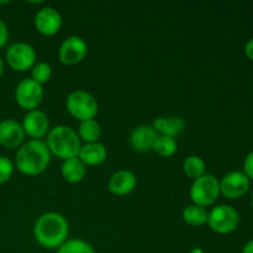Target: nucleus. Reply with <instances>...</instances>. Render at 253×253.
<instances>
[{
  "mask_svg": "<svg viewBox=\"0 0 253 253\" xmlns=\"http://www.w3.org/2000/svg\"><path fill=\"white\" fill-rule=\"evenodd\" d=\"M68 235L69 224L59 212H44L34 225L35 240L43 249L58 250L68 240Z\"/></svg>",
  "mask_w": 253,
  "mask_h": 253,
  "instance_id": "nucleus-1",
  "label": "nucleus"
},
{
  "mask_svg": "<svg viewBox=\"0 0 253 253\" xmlns=\"http://www.w3.org/2000/svg\"><path fill=\"white\" fill-rule=\"evenodd\" d=\"M51 152L42 140H27L17 148L15 168L27 177L42 174L51 163Z\"/></svg>",
  "mask_w": 253,
  "mask_h": 253,
  "instance_id": "nucleus-2",
  "label": "nucleus"
},
{
  "mask_svg": "<svg viewBox=\"0 0 253 253\" xmlns=\"http://www.w3.org/2000/svg\"><path fill=\"white\" fill-rule=\"evenodd\" d=\"M46 145L52 156L62 161L78 157L82 141L74 128L67 125H57L47 133Z\"/></svg>",
  "mask_w": 253,
  "mask_h": 253,
  "instance_id": "nucleus-3",
  "label": "nucleus"
},
{
  "mask_svg": "<svg viewBox=\"0 0 253 253\" xmlns=\"http://www.w3.org/2000/svg\"><path fill=\"white\" fill-rule=\"evenodd\" d=\"M220 195V183L215 175L205 173L198 179L193 180L189 189L192 204L202 208L211 207Z\"/></svg>",
  "mask_w": 253,
  "mask_h": 253,
  "instance_id": "nucleus-4",
  "label": "nucleus"
},
{
  "mask_svg": "<svg viewBox=\"0 0 253 253\" xmlns=\"http://www.w3.org/2000/svg\"><path fill=\"white\" fill-rule=\"evenodd\" d=\"M66 108L71 116L77 119L79 123L95 119L99 111V105L95 96L89 91L82 90V89H77L68 94L66 100Z\"/></svg>",
  "mask_w": 253,
  "mask_h": 253,
  "instance_id": "nucleus-5",
  "label": "nucleus"
},
{
  "mask_svg": "<svg viewBox=\"0 0 253 253\" xmlns=\"http://www.w3.org/2000/svg\"><path fill=\"white\" fill-rule=\"evenodd\" d=\"M210 230L219 235L234 232L240 224V215L231 205H217L208 212V221Z\"/></svg>",
  "mask_w": 253,
  "mask_h": 253,
  "instance_id": "nucleus-6",
  "label": "nucleus"
},
{
  "mask_svg": "<svg viewBox=\"0 0 253 253\" xmlns=\"http://www.w3.org/2000/svg\"><path fill=\"white\" fill-rule=\"evenodd\" d=\"M5 59L12 71L26 72L36 64L37 53L32 44L27 42H15L7 47Z\"/></svg>",
  "mask_w": 253,
  "mask_h": 253,
  "instance_id": "nucleus-7",
  "label": "nucleus"
},
{
  "mask_svg": "<svg viewBox=\"0 0 253 253\" xmlns=\"http://www.w3.org/2000/svg\"><path fill=\"white\" fill-rule=\"evenodd\" d=\"M14 96L15 101L21 109L26 111L36 110L43 100V86L31 78H24L17 83Z\"/></svg>",
  "mask_w": 253,
  "mask_h": 253,
  "instance_id": "nucleus-8",
  "label": "nucleus"
},
{
  "mask_svg": "<svg viewBox=\"0 0 253 253\" xmlns=\"http://www.w3.org/2000/svg\"><path fill=\"white\" fill-rule=\"evenodd\" d=\"M88 54V44L85 40L77 35L63 40L58 49V59L64 66H76L85 59Z\"/></svg>",
  "mask_w": 253,
  "mask_h": 253,
  "instance_id": "nucleus-9",
  "label": "nucleus"
},
{
  "mask_svg": "<svg viewBox=\"0 0 253 253\" xmlns=\"http://www.w3.org/2000/svg\"><path fill=\"white\" fill-rule=\"evenodd\" d=\"M220 183V194L224 195L226 199L235 200L244 197L250 189V179L244 172L240 170H232L225 174L219 180Z\"/></svg>",
  "mask_w": 253,
  "mask_h": 253,
  "instance_id": "nucleus-10",
  "label": "nucleus"
},
{
  "mask_svg": "<svg viewBox=\"0 0 253 253\" xmlns=\"http://www.w3.org/2000/svg\"><path fill=\"white\" fill-rule=\"evenodd\" d=\"M63 20L56 7L44 6L36 12L34 19L35 29L43 36H54L61 30Z\"/></svg>",
  "mask_w": 253,
  "mask_h": 253,
  "instance_id": "nucleus-11",
  "label": "nucleus"
},
{
  "mask_svg": "<svg viewBox=\"0 0 253 253\" xmlns=\"http://www.w3.org/2000/svg\"><path fill=\"white\" fill-rule=\"evenodd\" d=\"M22 128L30 140H42L49 132L48 116L40 109L27 111L22 119Z\"/></svg>",
  "mask_w": 253,
  "mask_h": 253,
  "instance_id": "nucleus-12",
  "label": "nucleus"
},
{
  "mask_svg": "<svg viewBox=\"0 0 253 253\" xmlns=\"http://www.w3.org/2000/svg\"><path fill=\"white\" fill-rule=\"evenodd\" d=\"M25 131L21 123L14 119H4L0 121V145L9 150L19 148L25 142Z\"/></svg>",
  "mask_w": 253,
  "mask_h": 253,
  "instance_id": "nucleus-13",
  "label": "nucleus"
},
{
  "mask_svg": "<svg viewBox=\"0 0 253 253\" xmlns=\"http://www.w3.org/2000/svg\"><path fill=\"white\" fill-rule=\"evenodd\" d=\"M137 187V177L133 172L127 169L116 170L111 174L108 182V189L116 197H125Z\"/></svg>",
  "mask_w": 253,
  "mask_h": 253,
  "instance_id": "nucleus-14",
  "label": "nucleus"
},
{
  "mask_svg": "<svg viewBox=\"0 0 253 253\" xmlns=\"http://www.w3.org/2000/svg\"><path fill=\"white\" fill-rule=\"evenodd\" d=\"M158 137L157 132L152 125L136 126L130 133V146L136 152L146 153L153 150L156 138Z\"/></svg>",
  "mask_w": 253,
  "mask_h": 253,
  "instance_id": "nucleus-15",
  "label": "nucleus"
},
{
  "mask_svg": "<svg viewBox=\"0 0 253 253\" xmlns=\"http://www.w3.org/2000/svg\"><path fill=\"white\" fill-rule=\"evenodd\" d=\"M78 158L86 167L100 166L108 158V150L105 145L101 142L83 143L79 150Z\"/></svg>",
  "mask_w": 253,
  "mask_h": 253,
  "instance_id": "nucleus-16",
  "label": "nucleus"
},
{
  "mask_svg": "<svg viewBox=\"0 0 253 253\" xmlns=\"http://www.w3.org/2000/svg\"><path fill=\"white\" fill-rule=\"evenodd\" d=\"M152 127L157 135L175 138L185 128V121L180 116H158L153 120Z\"/></svg>",
  "mask_w": 253,
  "mask_h": 253,
  "instance_id": "nucleus-17",
  "label": "nucleus"
},
{
  "mask_svg": "<svg viewBox=\"0 0 253 253\" xmlns=\"http://www.w3.org/2000/svg\"><path fill=\"white\" fill-rule=\"evenodd\" d=\"M61 174L66 182L71 183V184H77L85 178L86 166L78 157L69 158L62 163Z\"/></svg>",
  "mask_w": 253,
  "mask_h": 253,
  "instance_id": "nucleus-18",
  "label": "nucleus"
},
{
  "mask_svg": "<svg viewBox=\"0 0 253 253\" xmlns=\"http://www.w3.org/2000/svg\"><path fill=\"white\" fill-rule=\"evenodd\" d=\"M77 133H78L82 142H99V138L101 136V126L95 119L82 121V123H79Z\"/></svg>",
  "mask_w": 253,
  "mask_h": 253,
  "instance_id": "nucleus-19",
  "label": "nucleus"
},
{
  "mask_svg": "<svg viewBox=\"0 0 253 253\" xmlns=\"http://www.w3.org/2000/svg\"><path fill=\"white\" fill-rule=\"evenodd\" d=\"M183 172L190 179H198L207 173V163L200 156L190 155L183 162Z\"/></svg>",
  "mask_w": 253,
  "mask_h": 253,
  "instance_id": "nucleus-20",
  "label": "nucleus"
},
{
  "mask_svg": "<svg viewBox=\"0 0 253 253\" xmlns=\"http://www.w3.org/2000/svg\"><path fill=\"white\" fill-rule=\"evenodd\" d=\"M183 220L185 224L193 227H200L207 224L208 211L205 208L198 207V205L190 204L183 210Z\"/></svg>",
  "mask_w": 253,
  "mask_h": 253,
  "instance_id": "nucleus-21",
  "label": "nucleus"
},
{
  "mask_svg": "<svg viewBox=\"0 0 253 253\" xmlns=\"http://www.w3.org/2000/svg\"><path fill=\"white\" fill-rule=\"evenodd\" d=\"M152 151H155L160 157H172V156H174L178 151L177 140L173 137H169V136L158 135V137L156 138L155 145H153Z\"/></svg>",
  "mask_w": 253,
  "mask_h": 253,
  "instance_id": "nucleus-22",
  "label": "nucleus"
},
{
  "mask_svg": "<svg viewBox=\"0 0 253 253\" xmlns=\"http://www.w3.org/2000/svg\"><path fill=\"white\" fill-rule=\"evenodd\" d=\"M56 253H96L89 242L82 239H68Z\"/></svg>",
  "mask_w": 253,
  "mask_h": 253,
  "instance_id": "nucleus-23",
  "label": "nucleus"
},
{
  "mask_svg": "<svg viewBox=\"0 0 253 253\" xmlns=\"http://www.w3.org/2000/svg\"><path fill=\"white\" fill-rule=\"evenodd\" d=\"M52 77V67L47 62H36L31 68V77L30 78L39 83L40 85L43 86L47 82H49Z\"/></svg>",
  "mask_w": 253,
  "mask_h": 253,
  "instance_id": "nucleus-24",
  "label": "nucleus"
},
{
  "mask_svg": "<svg viewBox=\"0 0 253 253\" xmlns=\"http://www.w3.org/2000/svg\"><path fill=\"white\" fill-rule=\"evenodd\" d=\"M14 169L15 166L12 161L5 156H0V185L9 182L10 178L12 177Z\"/></svg>",
  "mask_w": 253,
  "mask_h": 253,
  "instance_id": "nucleus-25",
  "label": "nucleus"
},
{
  "mask_svg": "<svg viewBox=\"0 0 253 253\" xmlns=\"http://www.w3.org/2000/svg\"><path fill=\"white\" fill-rule=\"evenodd\" d=\"M244 173L249 179L253 180V150L246 156L244 161Z\"/></svg>",
  "mask_w": 253,
  "mask_h": 253,
  "instance_id": "nucleus-26",
  "label": "nucleus"
},
{
  "mask_svg": "<svg viewBox=\"0 0 253 253\" xmlns=\"http://www.w3.org/2000/svg\"><path fill=\"white\" fill-rule=\"evenodd\" d=\"M9 36H10L9 27H7V25L5 24L4 20L0 17V48H2V47L7 43V41H9Z\"/></svg>",
  "mask_w": 253,
  "mask_h": 253,
  "instance_id": "nucleus-27",
  "label": "nucleus"
},
{
  "mask_svg": "<svg viewBox=\"0 0 253 253\" xmlns=\"http://www.w3.org/2000/svg\"><path fill=\"white\" fill-rule=\"evenodd\" d=\"M245 54L247 56V58L253 61V37L250 39L245 44Z\"/></svg>",
  "mask_w": 253,
  "mask_h": 253,
  "instance_id": "nucleus-28",
  "label": "nucleus"
},
{
  "mask_svg": "<svg viewBox=\"0 0 253 253\" xmlns=\"http://www.w3.org/2000/svg\"><path fill=\"white\" fill-rule=\"evenodd\" d=\"M241 253H253V240H250L242 249Z\"/></svg>",
  "mask_w": 253,
  "mask_h": 253,
  "instance_id": "nucleus-29",
  "label": "nucleus"
},
{
  "mask_svg": "<svg viewBox=\"0 0 253 253\" xmlns=\"http://www.w3.org/2000/svg\"><path fill=\"white\" fill-rule=\"evenodd\" d=\"M4 72H5V62H4V59L0 57V78L2 77Z\"/></svg>",
  "mask_w": 253,
  "mask_h": 253,
  "instance_id": "nucleus-30",
  "label": "nucleus"
},
{
  "mask_svg": "<svg viewBox=\"0 0 253 253\" xmlns=\"http://www.w3.org/2000/svg\"><path fill=\"white\" fill-rule=\"evenodd\" d=\"M189 253H205V251L202 249V247H194V249H193Z\"/></svg>",
  "mask_w": 253,
  "mask_h": 253,
  "instance_id": "nucleus-31",
  "label": "nucleus"
},
{
  "mask_svg": "<svg viewBox=\"0 0 253 253\" xmlns=\"http://www.w3.org/2000/svg\"><path fill=\"white\" fill-rule=\"evenodd\" d=\"M251 204H252V208H253V194H252V198H251Z\"/></svg>",
  "mask_w": 253,
  "mask_h": 253,
  "instance_id": "nucleus-32",
  "label": "nucleus"
}]
</instances>
